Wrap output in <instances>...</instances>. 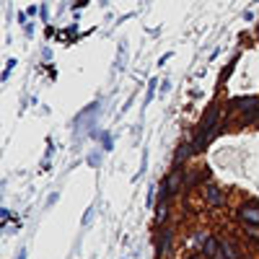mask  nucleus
<instances>
[{
	"mask_svg": "<svg viewBox=\"0 0 259 259\" xmlns=\"http://www.w3.org/2000/svg\"><path fill=\"white\" fill-rule=\"evenodd\" d=\"M166 212H168V200H161V202H158V207H156V223H158V226H163Z\"/></svg>",
	"mask_w": 259,
	"mask_h": 259,
	"instance_id": "9",
	"label": "nucleus"
},
{
	"mask_svg": "<svg viewBox=\"0 0 259 259\" xmlns=\"http://www.w3.org/2000/svg\"><path fill=\"white\" fill-rule=\"evenodd\" d=\"M202 194H205V202L210 205V207H223L226 202H228V197H226V192L221 189V187H215V184H205L202 187Z\"/></svg>",
	"mask_w": 259,
	"mask_h": 259,
	"instance_id": "2",
	"label": "nucleus"
},
{
	"mask_svg": "<svg viewBox=\"0 0 259 259\" xmlns=\"http://www.w3.org/2000/svg\"><path fill=\"white\" fill-rule=\"evenodd\" d=\"M184 177H187V174H184V168H182V166H174V171H171V174L166 177V182H163V184H166V189H168V194H174V192H179V189H182Z\"/></svg>",
	"mask_w": 259,
	"mask_h": 259,
	"instance_id": "4",
	"label": "nucleus"
},
{
	"mask_svg": "<svg viewBox=\"0 0 259 259\" xmlns=\"http://www.w3.org/2000/svg\"><path fill=\"white\" fill-rule=\"evenodd\" d=\"M221 254L226 256V259H241V251H239V246H236V241L233 239H221Z\"/></svg>",
	"mask_w": 259,
	"mask_h": 259,
	"instance_id": "6",
	"label": "nucleus"
},
{
	"mask_svg": "<svg viewBox=\"0 0 259 259\" xmlns=\"http://www.w3.org/2000/svg\"><path fill=\"white\" fill-rule=\"evenodd\" d=\"M184 259H207L205 254H189V256H184Z\"/></svg>",
	"mask_w": 259,
	"mask_h": 259,
	"instance_id": "10",
	"label": "nucleus"
},
{
	"mask_svg": "<svg viewBox=\"0 0 259 259\" xmlns=\"http://www.w3.org/2000/svg\"><path fill=\"white\" fill-rule=\"evenodd\" d=\"M202 254L207 259H212L215 254H221V239H212V236H207V239L202 241Z\"/></svg>",
	"mask_w": 259,
	"mask_h": 259,
	"instance_id": "8",
	"label": "nucleus"
},
{
	"mask_svg": "<svg viewBox=\"0 0 259 259\" xmlns=\"http://www.w3.org/2000/svg\"><path fill=\"white\" fill-rule=\"evenodd\" d=\"M231 106H233V109H241L244 117L256 114V109H259V96H241V99H233Z\"/></svg>",
	"mask_w": 259,
	"mask_h": 259,
	"instance_id": "3",
	"label": "nucleus"
},
{
	"mask_svg": "<svg viewBox=\"0 0 259 259\" xmlns=\"http://www.w3.org/2000/svg\"><path fill=\"white\" fill-rule=\"evenodd\" d=\"M239 221L246 228H259V205L256 202H244L239 207Z\"/></svg>",
	"mask_w": 259,
	"mask_h": 259,
	"instance_id": "1",
	"label": "nucleus"
},
{
	"mask_svg": "<svg viewBox=\"0 0 259 259\" xmlns=\"http://www.w3.org/2000/svg\"><path fill=\"white\" fill-rule=\"evenodd\" d=\"M156 241H158V256L168 254V251H171V241H174V233H171V228L161 231V233L156 236Z\"/></svg>",
	"mask_w": 259,
	"mask_h": 259,
	"instance_id": "7",
	"label": "nucleus"
},
{
	"mask_svg": "<svg viewBox=\"0 0 259 259\" xmlns=\"http://www.w3.org/2000/svg\"><path fill=\"white\" fill-rule=\"evenodd\" d=\"M194 143L192 140H184V143H179V148H177V153H174V166H184V161L194 153Z\"/></svg>",
	"mask_w": 259,
	"mask_h": 259,
	"instance_id": "5",
	"label": "nucleus"
}]
</instances>
